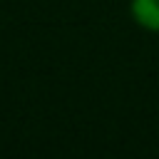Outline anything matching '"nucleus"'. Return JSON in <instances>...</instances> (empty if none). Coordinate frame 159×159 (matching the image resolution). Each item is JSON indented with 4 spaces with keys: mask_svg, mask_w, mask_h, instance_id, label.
Listing matches in <instances>:
<instances>
[{
    "mask_svg": "<svg viewBox=\"0 0 159 159\" xmlns=\"http://www.w3.org/2000/svg\"><path fill=\"white\" fill-rule=\"evenodd\" d=\"M129 15L142 30L159 32V0H129Z\"/></svg>",
    "mask_w": 159,
    "mask_h": 159,
    "instance_id": "nucleus-1",
    "label": "nucleus"
}]
</instances>
